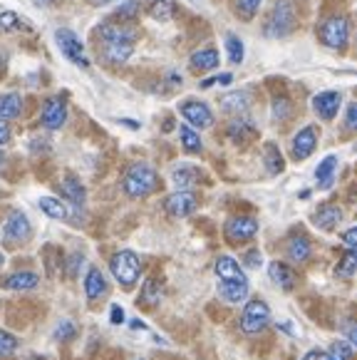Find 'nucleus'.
I'll return each mask as SVG.
<instances>
[{
    "instance_id": "f257e3e1",
    "label": "nucleus",
    "mask_w": 357,
    "mask_h": 360,
    "mask_svg": "<svg viewBox=\"0 0 357 360\" xmlns=\"http://www.w3.org/2000/svg\"><path fill=\"white\" fill-rule=\"evenodd\" d=\"M159 179H157V172L152 169L149 165L139 162V165H131L124 174V191L131 196V199H142V196H149L154 189H157Z\"/></svg>"
},
{
    "instance_id": "f03ea898",
    "label": "nucleus",
    "mask_w": 357,
    "mask_h": 360,
    "mask_svg": "<svg viewBox=\"0 0 357 360\" xmlns=\"http://www.w3.org/2000/svg\"><path fill=\"white\" fill-rule=\"evenodd\" d=\"M110 271L112 276L117 278L122 288H131L134 283L139 281V274H142V261L134 251L124 249V251H117L110 261Z\"/></svg>"
},
{
    "instance_id": "7ed1b4c3",
    "label": "nucleus",
    "mask_w": 357,
    "mask_h": 360,
    "mask_svg": "<svg viewBox=\"0 0 357 360\" xmlns=\"http://www.w3.org/2000/svg\"><path fill=\"white\" fill-rule=\"evenodd\" d=\"M295 27V8L290 0H278L275 3V8L271 11V15H268L266 25H263V32H266L268 37H285L290 35Z\"/></svg>"
},
{
    "instance_id": "20e7f679",
    "label": "nucleus",
    "mask_w": 357,
    "mask_h": 360,
    "mask_svg": "<svg viewBox=\"0 0 357 360\" xmlns=\"http://www.w3.org/2000/svg\"><path fill=\"white\" fill-rule=\"evenodd\" d=\"M55 43H58L60 53H63L72 65H77V68H89V60H87V55H84L82 40H79L72 30H67V27L55 30Z\"/></svg>"
},
{
    "instance_id": "39448f33",
    "label": "nucleus",
    "mask_w": 357,
    "mask_h": 360,
    "mask_svg": "<svg viewBox=\"0 0 357 360\" xmlns=\"http://www.w3.org/2000/svg\"><path fill=\"white\" fill-rule=\"evenodd\" d=\"M268 321H271V308H268L266 301L253 298V301H248L246 306H243V313H241L243 333H258V330L266 328Z\"/></svg>"
},
{
    "instance_id": "423d86ee",
    "label": "nucleus",
    "mask_w": 357,
    "mask_h": 360,
    "mask_svg": "<svg viewBox=\"0 0 357 360\" xmlns=\"http://www.w3.org/2000/svg\"><path fill=\"white\" fill-rule=\"evenodd\" d=\"M347 35H350V32H347V20L340 15L327 18V20L320 25V40L332 50H345Z\"/></svg>"
},
{
    "instance_id": "0eeeda50",
    "label": "nucleus",
    "mask_w": 357,
    "mask_h": 360,
    "mask_svg": "<svg viewBox=\"0 0 357 360\" xmlns=\"http://www.w3.org/2000/svg\"><path fill=\"white\" fill-rule=\"evenodd\" d=\"M27 238H30V221H27V217L22 212H13L8 217L6 226H3V241L8 246H18L22 241H27Z\"/></svg>"
},
{
    "instance_id": "6e6552de",
    "label": "nucleus",
    "mask_w": 357,
    "mask_h": 360,
    "mask_svg": "<svg viewBox=\"0 0 357 360\" xmlns=\"http://www.w3.org/2000/svg\"><path fill=\"white\" fill-rule=\"evenodd\" d=\"M181 115H184V120L191 124V127H199V129H206L214 124V115H211L209 105H204V102L199 100H189V102H181Z\"/></svg>"
},
{
    "instance_id": "1a4fd4ad",
    "label": "nucleus",
    "mask_w": 357,
    "mask_h": 360,
    "mask_svg": "<svg viewBox=\"0 0 357 360\" xmlns=\"http://www.w3.org/2000/svg\"><path fill=\"white\" fill-rule=\"evenodd\" d=\"M65 117H67V105H65L63 97H50L42 105V127L48 129H60L65 124Z\"/></svg>"
},
{
    "instance_id": "9d476101",
    "label": "nucleus",
    "mask_w": 357,
    "mask_h": 360,
    "mask_svg": "<svg viewBox=\"0 0 357 360\" xmlns=\"http://www.w3.org/2000/svg\"><path fill=\"white\" fill-rule=\"evenodd\" d=\"M164 207H167V212L176 219L189 217V214H194V209H196V196L186 189H178V191H174L171 196H167Z\"/></svg>"
},
{
    "instance_id": "9b49d317",
    "label": "nucleus",
    "mask_w": 357,
    "mask_h": 360,
    "mask_svg": "<svg viewBox=\"0 0 357 360\" xmlns=\"http://www.w3.org/2000/svg\"><path fill=\"white\" fill-rule=\"evenodd\" d=\"M256 231H258V221L253 217H233L226 221V236L231 238V241H236V244L253 238Z\"/></svg>"
},
{
    "instance_id": "f8f14e48",
    "label": "nucleus",
    "mask_w": 357,
    "mask_h": 360,
    "mask_svg": "<svg viewBox=\"0 0 357 360\" xmlns=\"http://www.w3.org/2000/svg\"><path fill=\"white\" fill-rule=\"evenodd\" d=\"M100 37H102V43H131L134 45V40H137V30L117 20V22H107V25H102Z\"/></svg>"
},
{
    "instance_id": "ddd939ff",
    "label": "nucleus",
    "mask_w": 357,
    "mask_h": 360,
    "mask_svg": "<svg viewBox=\"0 0 357 360\" xmlns=\"http://www.w3.org/2000/svg\"><path fill=\"white\" fill-rule=\"evenodd\" d=\"M318 144V129L316 127H303L293 139V157L295 159H308Z\"/></svg>"
},
{
    "instance_id": "4468645a",
    "label": "nucleus",
    "mask_w": 357,
    "mask_h": 360,
    "mask_svg": "<svg viewBox=\"0 0 357 360\" xmlns=\"http://www.w3.org/2000/svg\"><path fill=\"white\" fill-rule=\"evenodd\" d=\"M340 92H320V95L313 97V110L323 117V120H332L340 110Z\"/></svg>"
},
{
    "instance_id": "2eb2a0df",
    "label": "nucleus",
    "mask_w": 357,
    "mask_h": 360,
    "mask_svg": "<svg viewBox=\"0 0 357 360\" xmlns=\"http://www.w3.org/2000/svg\"><path fill=\"white\" fill-rule=\"evenodd\" d=\"M37 283H40L37 274H32V271H18V274L6 276V278L0 281V286L8 288V291H30Z\"/></svg>"
},
{
    "instance_id": "dca6fc26",
    "label": "nucleus",
    "mask_w": 357,
    "mask_h": 360,
    "mask_svg": "<svg viewBox=\"0 0 357 360\" xmlns=\"http://www.w3.org/2000/svg\"><path fill=\"white\" fill-rule=\"evenodd\" d=\"M105 291H107L105 274L97 266H92L87 271V276H84V296H87V301H97Z\"/></svg>"
},
{
    "instance_id": "f3484780",
    "label": "nucleus",
    "mask_w": 357,
    "mask_h": 360,
    "mask_svg": "<svg viewBox=\"0 0 357 360\" xmlns=\"http://www.w3.org/2000/svg\"><path fill=\"white\" fill-rule=\"evenodd\" d=\"M216 276H219V281H248L246 274L241 271V266L231 256H221L216 261Z\"/></svg>"
},
{
    "instance_id": "a211bd4d",
    "label": "nucleus",
    "mask_w": 357,
    "mask_h": 360,
    "mask_svg": "<svg viewBox=\"0 0 357 360\" xmlns=\"http://www.w3.org/2000/svg\"><path fill=\"white\" fill-rule=\"evenodd\" d=\"M268 276H271V281H273L275 286L285 288V291H290V288L295 286V271L290 269V266L280 264V261H273V264L268 266Z\"/></svg>"
},
{
    "instance_id": "6ab92c4d",
    "label": "nucleus",
    "mask_w": 357,
    "mask_h": 360,
    "mask_svg": "<svg viewBox=\"0 0 357 360\" xmlns=\"http://www.w3.org/2000/svg\"><path fill=\"white\" fill-rule=\"evenodd\" d=\"M219 293L223 301L241 303L248 296V281H219Z\"/></svg>"
},
{
    "instance_id": "aec40b11",
    "label": "nucleus",
    "mask_w": 357,
    "mask_h": 360,
    "mask_svg": "<svg viewBox=\"0 0 357 360\" xmlns=\"http://www.w3.org/2000/svg\"><path fill=\"white\" fill-rule=\"evenodd\" d=\"M313 221H316L320 229H325V231H332V229H337V224L342 221L340 207H335V204H325V207H320V209L316 212Z\"/></svg>"
},
{
    "instance_id": "412c9836",
    "label": "nucleus",
    "mask_w": 357,
    "mask_h": 360,
    "mask_svg": "<svg viewBox=\"0 0 357 360\" xmlns=\"http://www.w3.org/2000/svg\"><path fill=\"white\" fill-rule=\"evenodd\" d=\"M63 191H65V199H67L70 204H72L74 209H82V204H84V186H82V181L77 179L74 174H67L63 179Z\"/></svg>"
},
{
    "instance_id": "4be33fe9",
    "label": "nucleus",
    "mask_w": 357,
    "mask_h": 360,
    "mask_svg": "<svg viewBox=\"0 0 357 360\" xmlns=\"http://www.w3.org/2000/svg\"><path fill=\"white\" fill-rule=\"evenodd\" d=\"M22 112V100L15 92H8V95H0V120L8 122V120H15Z\"/></svg>"
},
{
    "instance_id": "5701e85b",
    "label": "nucleus",
    "mask_w": 357,
    "mask_h": 360,
    "mask_svg": "<svg viewBox=\"0 0 357 360\" xmlns=\"http://www.w3.org/2000/svg\"><path fill=\"white\" fill-rule=\"evenodd\" d=\"M199 169L196 167H191V165H181V167H176L174 169V174H171V181L178 186V189H186V191H191V186L199 181Z\"/></svg>"
},
{
    "instance_id": "b1692460",
    "label": "nucleus",
    "mask_w": 357,
    "mask_h": 360,
    "mask_svg": "<svg viewBox=\"0 0 357 360\" xmlns=\"http://www.w3.org/2000/svg\"><path fill=\"white\" fill-rule=\"evenodd\" d=\"M335 172H337V157L335 154H330V157H325L318 165V169H316V181H318V186L320 189H327V186L332 184V176H335Z\"/></svg>"
},
{
    "instance_id": "393cba45",
    "label": "nucleus",
    "mask_w": 357,
    "mask_h": 360,
    "mask_svg": "<svg viewBox=\"0 0 357 360\" xmlns=\"http://www.w3.org/2000/svg\"><path fill=\"white\" fill-rule=\"evenodd\" d=\"M131 50H134L131 43H102V53L112 63H126L131 58Z\"/></svg>"
},
{
    "instance_id": "a878e982",
    "label": "nucleus",
    "mask_w": 357,
    "mask_h": 360,
    "mask_svg": "<svg viewBox=\"0 0 357 360\" xmlns=\"http://www.w3.org/2000/svg\"><path fill=\"white\" fill-rule=\"evenodd\" d=\"M248 105H251V100H248L246 92H231V95H226L221 100V107L228 115H243L248 110Z\"/></svg>"
},
{
    "instance_id": "bb28decb",
    "label": "nucleus",
    "mask_w": 357,
    "mask_h": 360,
    "mask_svg": "<svg viewBox=\"0 0 357 360\" xmlns=\"http://www.w3.org/2000/svg\"><path fill=\"white\" fill-rule=\"evenodd\" d=\"M310 241L305 236H293L288 241V256L295 261V264H305L310 259Z\"/></svg>"
},
{
    "instance_id": "cd10ccee",
    "label": "nucleus",
    "mask_w": 357,
    "mask_h": 360,
    "mask_svg": "<svg viewBox=\"0 0 357 360\" xmlns=\"http://www.w3.org/2000/svg\"><path fill=\"white\" fill-rule=\"evenodd\" d=\"M263 152H266V154H263V159H266V169H268V174H280V172H283V167H285L280 149L275 147L273 142H268Z\"/></svg>"
},
{
    "instance_id": "c85d7f7f",
    "label": "nucleus",
    "mask_w": 357,
    "mask_h": 360,
    "mask_svg": "<svg viewBox=\"0 0 357 360\" xmlns=\"http://www.w3.org/2000/svg\"><path fill=\"white\" fill-rule=\"evenodd\" d=\"M191 68L194 70H214L219 68V53L214 48L199 50V53L191 55Z\"/></svg>"
},
{
    "instance_id": "c756f323",
    "label": "nucleus",
    "mask_w": 357,
    "mask_h": 360,
    "mask_svg": "<svg viewBox=\"0 0 357 360\" xmlns=\"http://www.w3.org/2000/svg\"><path fill=\"white\" fill-rule=\"evenodd\" d=\"M40 209L45 214H48L50 219H58V221H63V219H67V207H65L60 199H55V196H42L40 199Z\"/></svg>"
},
{
    "instance_id": "7c9ffc66",
    "label": "nucleus",
    "mask_w": 357,
    "mask_h": 360,
    "mask_svg": "<svg viewBox=\"0 0 357 360\" xmlns=\"http://www.w3.org/2000/svg\"><path fill=\"white\" fill-rule=\"evenodd\" d=\"M18 338L8 333L6 328H0V360H13L18 355Z\"/></svg>"
},
{
    "instance_id": "2f4dec72",
    "label": "nucleus",
    "mask_w": 357,
    "mask_h": 360,
    "mask_svg": "<svg viewBox=\"0 0 357 360\" xmlns=\"http://www.w3.org/2000/svg\"><path fill=\"white\" fill-rule=\"evenodd\" d=\"M174 13H176V6H174L171 0H154L152 6H149V15L154 20H171Z\"/></svg>"
},
{
    "instance_id": "473e14b6",
    "label": "nucleus",
    "mask_w": 357,
    "mask_h": 360,
    "mask_svg": "<svg viewBox=\"0 0 357 360\" xmlns=\"http://www.w3.org/2000/svg\"><path fill=\"white\" fill-rule=\"evenodd\" d=\"M178 137H181V144H184L186 152H201V137L194 127L181 124V127H178Z\"/></svg>"
},
{
    "instance_id": "72a5a7b5",
    "label": "nucleus",
    "mask_w": 357,
    "mask_h": 360,
    "mask_svg": "<svg viewBox=\"0 0 357 360\" xmlns=\"http://www.w3.org/2000/svg\"><path fill=\"white\" fill-rule=\"evenodd\" d=\"M159 298H162V286H159L154 278H147V283H144V291H142V306H147V308H154V306H159Z\"/></svg>"
},
{
    "instance_id": "f704fd0d",
    "label": "nucleus",
    "mask_w": 357,
    "mask_h": 360,
    "mask_svg": "<svg viewBox=\"0 0 357 360\" xmlns=\"http://www.w3.org/2000/svg\"><path fill=\"white\" fill-rule=\"evenodd\" d=\"M139 13H142V3H139V0H126L124 6H119L115 11V20H119V22L134 20Z\"/></svg>"
},
{
    "instance_id": "c9c22d12",
    "label": "nucleus",
    "mask_w": 357,
    "mask_h": 360,
    "mask_svg": "<svg viewBox=\"0 0 357 360\" xmlns=\"http://www.w3.org/2000/svg\"><path fill=\"white\" fill-rule=\"evenodd\" d=\"M337 274L340 276H355L357 274V249H350L342 261L337 264Z\"/></svg>"
},
{
    "instance_id": "e433bc0d",
    "label": "nucleus",
    "mask_w": 357,
    "mask_h": 360,
    "mask_svg": "<svg viewBox=\"0 0 357 360\" xmlns=\"http://www.w3.org/2000/svg\"><path fill=\"white\" fill-rule=\"evenodd\" d=\"M263 0H236V13L241 20H251L253 15L258 13Z\"/></svg>"
},
{
    "instance_id": "4c0bfd02",
    "label": "nucleus",
    "mask_w": 357,
    "mask_h": 360,
    "mask_svg": "<svg viewBox=\"0 0 357 360\" xmlns=\"http://www.w3.org/2000/svg\"><path fill=\"white\" fill-rule=\"evenodd\" d=\"M228 134H231V139L241 142V139L253 137V134H256V129H253L251 122H243V120H238V122H233L231 127H228Z\"/></svg>"
},
{
    "instance_id": "58836bf2",
    "label": "nucleus",
    "mask_w": 357,
    "mask_h": 360,
    "mask_svg": "<svg viewBox=\"0 0 357 360\" xmlns=\"http://www.w3.org/2000/svg\"><path fill=\"white\" fill-rule=\"evenodd\" d=\"M226 53H228V58H231V63H243V43L238 40L236 35H228L226 37Z\"/></svg>"
},
{
    "instance_id": "ea45409f",
    "label": "nucleus",
    "mask_w": 357,
    "mask_h": 360,
    "mask_svg": "<svg viewBox=\"0 0 357 360\" xmlns=\"http://www.w3.org/2000/svg\"><path fill=\"white\" fill-rule=\"evenodd\" d=\"M330 360H350L352 358V345L345 343V340H337V343L330 345V353H327Z\"/></svg>"
},
{
    "instance_id": "a19ab883",
    "label": "nucleus",
    "mask_w": 357,
    "mask_h": 360,
    "mask_svg": "<svg viewBox=\"0 0 357 360\" xmlns=\"http://www.w3.org/2000/svg\"><path fill=\"white\" fill-rule=\"evenodd\" d=\"M77 335V326L72 321H60L58 330H55V338L58 340H72Z\"/></svg>"
},
{
    "instance_id": "79ce46f5",
    "label": "nucleus",
    "mask_w": 357,
    "mask_h": 360,
    "mask_svg": "<svg viewBox=\"0 0 357 360\" xmlns=\"http://www.w3.org/2000/svg\"><path fill=\"white\" fill-rule=\"evenodd\" d=\"M0 27H3V30H15V27H22V22L13 11H6V13H0Z\"/></svg>"
},
{
    "instance_id": "37998d69",
    "label": "nucleus",
    "mask_w": 357,
    "mask_h": 360,
    "mask_svg": "<svg viewBox=\"0 0 357 360\" xmlns=\"http://www.w3.org/2000/svg\"><path fill=\"white\" fill-rule=\"evenodd\" d=\"M273 117L275 120H285V117H290V102L285 100V97H278V100L273 102Z\"/></svg>"
},
{
    "instance_id": "c03bdc74",
    "label": "nucleus",
    "mask_w": 357,
    "mask_h": 360,
    "mask_svg": "<svg viewBox=\"0 0 357 360\" xmlns=\"http://www.w3.org/2000/svg\"><path fill=\"white\" fill-rule=\"evenodd\" d=\"M342 241H345L350 249H357V226H352V229H347L345 233H342Z\"/></svg>"
},
{
    "instance_id": "a18cd8bd",
    "label": "nucleus",
    "mask_w": 357,
    "mask_h": 360,
    "mask_svg": "<svg viewBox=\"0 0 357 360\" xmlns=\"http://www.w3.org/2000/svg\"><path fill=\"white\" fill-rule=\"evenodd\" d=\"M347 127L357 129V102H352V105L347 107Z\"/></svg>"
},
{
    "instance_id": "49530a36",
    "label": "nucleus",
    "mask_w": 357,
    "mask_h": 360,
    "mask_svg": "<svg viewBox=\"0 0 357 360\" xmlns=\"http://www.w3.org/2000/svg\"><path fill=\"white\" fill-rule=\"evenodd\" d=\"M246 266H251V269H258L261 266V251H248L246 254Z\"/></svg>"
},
{
    "instance_id": "de8ad7c7",
    "label": "nucleus",
    "mask_w": 357,
    "mask_h": 360,
    "mask_svg": "<svg viewBox=\"0 0 357 360\" xmlns=\"http://www.w3.org/2000/svg\"><path fill=\"white\" fill-rule=\"evenodd\" d=\"M8 142H11V127H8V122L0 120V144H8Z\"/></svg>"
},
{
    "instance_id": "09e8293b",
    "label": "nucleus",
    "mask_w": 357,
    "mask_h": 360,
    "mask_svg": "<svg viewBox=\"0 0 357 360\" xmlns=\"http://www.w3.org/2000/svg\"><path fill=\"white\" fill-rule=\"evenodd\" d=\"M345 335H347V340H350V345H357V323H350L345 328Z\"/></svg>"
},
{
    "instance_id": "8fccbe9b",
    "label": "nucleus",
    "mask_w": 357,
    "mask_h": 360,
    "mask_svg": "<svg viewBox=\"0 0 357 360\" xmlns=\"http://www.w3.org/2000/svg\"><path fill=\"white\" fill-rule=\"evenodd\" d=\"M112 323H115V326H119L122 323V321H124V313H122V308L119 306H112Z\"/></svg>"
},
{
    "instance_id": "3c124183",
    "label": "nucleus",
    "mask_w": 357,
    "mask_h": 360,
    "mask_svg": "<svg viewBox=\"0 0 357 360\" xmlns=\"http://www.w3.org/2000/svg\"><path fill=\"white\" fill-rule=\"evenodd\" d=\"M303 360H330V358H327V353H320V350H310Z\"/></svg>"
},
{
    "instance_id": "603ef678",
    "label": "nucleus",
    "mask_w": 357,
    "mask_h": 360,
    "mask_svg": "<svg viewBox=\"0 0 357 360\" xmlns=\"http://www.w3.org/2000/svg\"><path fill=\"white\" fill-rule=\"evenodd\" d=\"M231 75H228V72H223V75H221V77H216V82H221V85H228V82H231Z\"/></svg>"
},
{
    "instance_id": "864d4df0",
    "label": "nucleus",
    "mask_w": 357,
    "mask_h": 360,
    "mask_svg": "<svg viewBox=\"0 0 357 360\" xmlns=\"http://www.w3.org/2000/svg\"><path fill=\"white\" fill-rule=\"evenodd\" d=\"M32 3H35L37 8H48V6H53L55 0H32Z\"/></svg>"
},
{
    "instance_id": "5fc2aeb1",
    "label": "nucleus",
    "mask_w": 357,
    "mask_h": 360,
    "mask_svg": "<svg viewBox=\"0 0 357 360\" xmlns=\"http://www.w3.org/2000/svg\"><path fill=\"white\" fill-rule=\"evenodd\" d=\"M131 328H134V330H144L147 326H144L142 321H139V318H134V321H131Z\"/></svg>"
},
{
    "instance_id": "6e6d98bb",
    "label": "nucleus",
    "mask_w": 357,
    "mask_h": 360,
    "mask_svg": "<svg viewBox=\"0 0 357 360\" xmlns=\"http://www.w3.org/2000/svg\"><path fill=\"white\" fill-rule=\"evenodd\" d=\"M92 6H110V3H117V0H89Z\"/></svg>"
},
{
    "instance_id": "4d7b16f0",
    "label": "nucleus",
    "mask_w": 357,
    "mask_h": 360,
    "mask_svg": "<svg viewBox=\"0 0 357 360\" xmlns=\"http://www.w3.org/2000/svg\"><path fill=\"white\" fill-rule=\"evenodd\" d=\"M3 162H6V157H3V152H0V165H3Z\"/></svg>"
},
{
    "instance_id": "13d9d810",
    "label": "nucleus",
    "mask_w": 357,
    "mask_h": 360,
    "mask_svg": "<svg viewBox=\"0 0 357 360\" xmlns=\"http://www.w3.org/2000/svg\"><path fill=\"white\" fill-rule=\"evenodd\" d=\"M0 266H3V254H0Z\"/></svg>"
}]
</instances>
